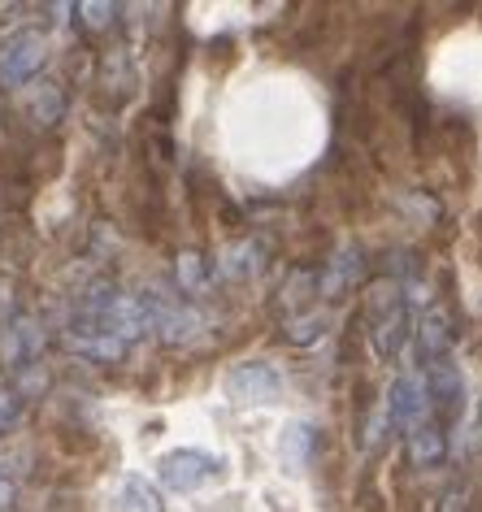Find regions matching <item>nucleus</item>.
<instances>
[{"mask_svg":"<svg viewBox=\"0 0 482 512\" xmlns=\"http://www.w3.org/2000/svg\"><path fill=\"white\" fill-rule=\"evenodd\" d=\"M44 61H48V35L40 27H22L0 44V83L5 87L31 83Z\"/></svg>","mask_w":482,"mask_h":512,"instance_id":"1","label":"nucleus"},{"mask_svg":"<svg viewBox=\"0 0 482 512\" xmlns=\"http://www.w3.org/2000/svg\"><path fill=\"white\" fill-rule=\"evenodd\" d=\"M157 473H161V486L187 495V491H200V486L218 482L222 460L209 456V452H196V447H179V452H166L157 460Z\"/></svg>","mask_w":482,"mask_h":512,"instance_id":"2","label":"nucleus"},{"mask_svg":"<svg viewBox=\"0 0 482 512\" xmlns=\"http://www.w3.org/2000/svg\"><path fill=\"white\" fill-rule=\"evenodd\" d=\"M222 391L231 404H274L283 395V374L265 361H244L222 378Z\"/></svg>","mask_w":482,"mask_h":512,"instance_id":"3","label":"nucleus"},{"mask_svg":"<svg viewBox=\"0 0 482 512\" xmlns=\"http://www.w3.org/2000/svg\"><path fill=\"white\" fill-rule=\"evenodd\" d=\"M430 387H426V378H400L396 387H391V400H387V421L391 426H400V430H417V426H426V417H430Z\"/></svg>","mask_w":482,"mask_h":512,"instance_id":"4","label":"nucleus"},{"mask_svg":"<svg viewBox=\"0 0 482 512\" xmlns=\"http://www.w3.org/2000/svg\"><path fill=\"white\" fill-rule=\"evenodd\" d=\"M44 348V335L35 330V322H9V330L0 335V352H5V365H27L35 352Z\"/></svg>","mask_w":482,"mask_h":512,"instance_id":"5","label":"nucleus"},{"mask_svg":"<svg viewBox=\"0 0 482 512\" xmlns=\"http://www.w3.org/2000/svg\"><path fill=\"white\" fill-rule=\"evenodd\" d=\"M448 343H452V322H448V313H426V322L422 330H417V352H422V361L430 365H439L443 356H448Z\"/></svg>","mask_w":482,"mask_h":512,"instance_id":"6","label":"nucleus"},{"mask_svg":"<svg viewBox=\"0 0 482 512\" xmlns=\"http://www.w3.org/2000/svg\"><path fill=\"white\" fill-rule=\"evenodd\" d=\"M113 512H161V495L144 478H126L113 491Z\"/></svg>","mask_w":482,"mask_h":512,"instance_id":"7","label":"nucleus"},{"mask_svg":"<svg viewBox=\"0 0 482 512\" xmlns=\"http://www.w3.org/2000/svg\"><path fill=\"white\" fill-rule=\"evenodd\" d=\"M430 395H435V400L430 404H443V413H461V374H456V369L448 365V361H439L435 365V374H430Z\"/></svg>","mask_w":482,"mask_h":512,"instance_id":"8","label":"nucleus"},{"mask_svg":"<svg viewBox=\"0 0 482 512\" xmlns=\"http://www.w3.org/2000/svg\"><path fill=\"white\" fill-rule=\"evenodd\" d=\"M409 460L417 469H426V465H439L443 460V430L439 426H417V430H409Z\"/></svg>","mask_w":482,"mask_h":512,"instance_id":"9","label":"nucleus"},{"mask_svg":"<svg viewBox=\"0 0 482 512\" xmlns=\"http://www.w3.org/2000/svg\"><path fill=\"white\" fill-rule=\"evenodd\" d=\"M404 330H409V313L404 309H391L383 322H378V330H374V348H378V356H391L404 343Z\"/></svg>","mask_w":482,"mask_h":512,"instance_id":"10","label":"nucleus"},{"mask_svg":"<svg viewBox=\"0 0 482 512\" xmlns=\"http://www.w3.org/2000/svg\"><path fill=\"white\" fill-rule=\"evenodd\" d=\"M309 447H313V430H309V426H291L287 439H283V460H287V469H300L304 460H309Z\"/></svg>","mask_w":482,"mask_h":512,"instance_id":"11","label":"nucleus"},{"mask_svg":"<svg viewBox=\"0 0 482 512\" xmlns=\"http://www.w3.org/2000/svg\"><path fill=\"white\" fill-rule=\"evenodd\" d=\"M35 118H40L44 126L61 118V92H57L53 83H44L40 92H35Z\"/></svg>","mask_w":482,"mask_h":512,"instance_id":"12","label":"nucleus"},{"mask_svg":"<svg viewBox=\"0 0 482 512\" xmlns=\"http://www.w3.org/2000/svg\"><path fill=\"white\" fill-rule=\"evenodd\" d=\"M79 14H83V27L87 31H105L118 9H113V5H79Z\"/></svg>","mask_w":482,"mask_h":512,"instance_id":"13","label":"nucleus"},{"mask_svg":"<svg viewBox=\"0 0 482 512\" xmlns=\"http://www.w3.org/2000/svg\"><path fill=\"white\" fill-rule=\"evenodd\" d=\"M205 283V265H200V256H183V287L192 291Z\"/></svg>","mask_w":482,"mask_h":512,"instance_id":"14","label":"nucleus"},{"mask_svg":"<svg viewBox=\"0 0 482 512\" xmlns=\"http://www.w3.org/2000/svg\"><path fill=\"white\" fill-rule=\"evenodd\" d=\"M14 417H18V400H14V395L0 391V430L14 426Z\"/></svg>","mask_w":482,"mask_h":512,"instance_id":"15","label":"nucleus"},{"mask_svg":"<svg viewBox=\"0 0 482 512\" xmlns=\"http://www.w3.org/2000/svg\"><path fill=\"white\" fill-rule=\"evenodd\" d=\"M9 504H14V482H9L5 473H0V512H5Z\"/></svg>","mask_w":482,"mask_h":512,"instance_id":"16","label":"nucleus"}]
</instances>
